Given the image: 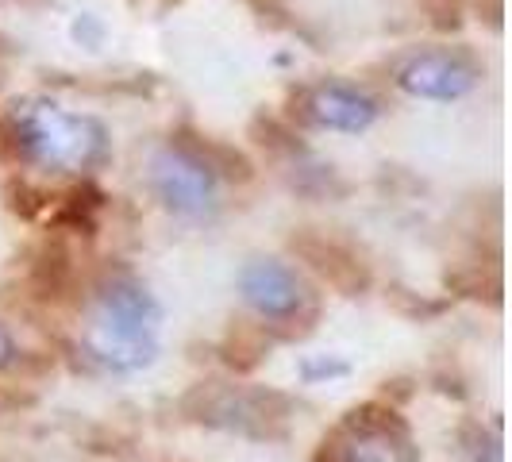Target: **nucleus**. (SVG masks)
Masks as SVG:
<instances>
[{"mask_svg": "<svg viewBox=\"0 0 512 462\" xmlns=\"http://www.w3.org/2000/svg\"><path fill=\"white\" fill-rule=\"evenodd\" d=\"M162 308L135 278L104 282L97 297V316L89 324V351L112 370H139L154 359V324Z\"/></svg>", "mask_w": 512, "mask_h": 462, "instance_id": "1", "label": "nucleus"}, {"mask_svg": "<svg viewBox=\"0 0 512 462\" xmlns=\"http://www.w3.org/2000/svg\"><path fill=\"white\" fill-rule=\"evenodd\" d=\"M0 143L24 162H43L58 170H81L104 151V135L93 120L70 116L54 104H35V108H16L4 128Z\"/></svg>", "mask_w": 512, "mask_h": 462, "instance_id": "2", "label": "nucleus"}, {"mask_svg": "<svg viewBox=\"0 0 512 462\" xmlns=\"http://www.w3.org/2000/svg\"><path fill=\"white\" fill-rule=\"evenodd\" d=\"M185 412L208 428H224L239 436L270 439L282 436L289 420V397L274 389H239V385L208 382L185 397Z\"/></svg>", "mask_w": 512, "mask_h": 462, "instance_id": "3", "label": "nucleus"}, {"mask_svg": "<svg viewBox=\"0 0 512 462\" xmlns=\"http://www.w3.org/2000/svg\"><path fill=\"white\" fill-rule=\"evenodd\" d=\"M324 455L335 462H416V447L409 424L393 409L370 401L343 420L335 443H324Z\"/></svg>", "mask_w": 512, "mask_h": 462, "instance_id": "4", "label": "nucleus"}, {"mask_svg": "<svg viewBox=\"0 0 512 462\" xmlns=\"http://www.w3.org/2000/svg\"><path fill=\"white\" fill-rule=\"evenodd\" d=\"M151 185L158 201L178 212V216H193L201 220L216 205V178L208 174L201 162H193L189 154H181L174 143L154 151L151 158Z\"/></svg>", "mask_w": 512, "mask_h": 462, "instance_id": "5", "label": "nucleus"}, {"mask_svg": "<svg viewBox=\"0 0 512 462\" xmlns=\"http://www.w3.org/2000/svg\"><path fill=\"white\" fill-rule=\"evenodd\" d=\"M478 77L482 74L470 58L451 51H428L409 58L397 70V85L420 101H459L478 85Z\"/></svg>", "mask_w": 512, "mask_h": 462, "instance_id": "6", "label": "nucleus"}, {"mask_svg": "<svg viewBox=\"0 0 512 462\" xmlns=\"http://www.w3.org/2000/svg\"><path fill=\"white\" fill-rule=\"evenodd\" d=\"M289 247H293V255L301 258V262H308L332 289L347 293V297H355V293H362L370 285V266L362 262V255L355 247H347L335 235L305 228L289 239Z\"/></svg>", "mask_w": 512, "mask_h": 462, "instance_id": "7", "label": "nucleus"}, {"mask_svg": "<svg viewBox=\"0 0 512 462\" xmlns=\"http://www.w3.org/2000/svg\"><path fill=\"white\" fill-rule=\"evenodd\" d=\"M239 293L266 320H289V316H297L301 305H305V285H301V278L285 262H274V258L247 262L243 274H239Z\"/></svg>", "mask_w": 512, "mask_h": 462, "instance_id": "8", "label": "nucleus"}, {"mask_svg": "<svg viewBox=\"0 0 512 462\" xmlns=\"http://www.w3.org/2000/svg\"><path fill=\"white\" fill-rule=\"evenodd\" d=\"M301 120L316 124V128L359 135L378 120V104L366 93H359L355 85L328 81V85H316V89L301 93Z\"/></svg>", "mask_w": 512, "mask_h": 462, "instance_id": "9", "label": "nucleus"}, {"mask_svg": "<svg viewBox=\"0 0 512 462\" xmlns=\"http://www.w3.org/2000/svg\"><path fill=\"white\" fill-rule=\"evenodd\" d=\"M174 147H178L181 154H189L193 162H201L212 178L235 181V185H243V181L255 178L251 158H247L243 151H235L231 143L212 139V135H201V131H193V128H181V131H174Z\"/></svg>", "mask_w": 512, "mask_h": 462, "instance_id": "10", "label": "nucleus"}, {"mask_svg": "<svg viewBox=\"0 0 512 462\" xmlns=\"http://www.w3.org/2000/svg\"><path fill=\"white\" fill-rule=\"evenodd\" d=\"M104 205V193L97 185L81 181L74 193H66V201L54 208L51 224L62 231H81V235H97V208Z\"/></svg>", "mask_w": 512, "mask_h": 462, "instance_id": "11", "label": "nucleus"}, {"mask_svg": "<svg viewBox=\"0 0 512 462\" xmlns=\"http://www.w3.org/2000/svg\"><path fill=\"white\" fill-rule=\"evenodd\" d=\"M74 285V266H70V255L62 247H43L35 266H31V289L35 297L43 301H62Z\"/></svg>", "mask_w": 512, "mask_h": 462, "instance_id": "12", "label": "nucleus"}, {"mask_svg": "<svg viewBox=\"0 0 512 462\" xmlns=\"http://www.w3.org/2000/svg\"><path fill=\"white\" fill-rule=\"evenodd\" d=\"M224 362L235 370H255L262 355H266V335L251 328V324H231L228 339H224Z\"/></svg>", "mask_w": 512, "mask_h": 462, "instance_id": "13", "label": "nucleus"}, {"mask_svg": "<svg viewBox=\"0 0 512 462\" xmlns=\"http://www.w3.org/2000/svg\"><path fill=\"white\" fill-rule=\"evenodd\" d=\"M47 205H51V197H47L43 189H35V185H27V181H12V185H8V208H12L20 220H39Z\"/></svg>", "mask_w": 512, "mask_h": 462, "instance_id": "14", "label": "nucleus"}, {"mask_svg": "<svg viewBox=\"0 0 512 462\" xmlns=\"http://www.w3.org/2000/svg\"><path fill=\"white\" fill-rule=\"evenodd\" d=\"M424 8H428V16H432V24L439 31H455L462 24V8L459 0H424Z\"/></svg>", "mask_w": 512, "mask_h": 462, "instance_id": "15", "label": "nucleus"}, {"mask_svg": "<svg viewBox=\"0 0 512 462\" xmlns=\"http://www.w3.org/2000/svg\"><path fill=\"white\" fill-rule=\"evenodd\" d=\"M347 370H351V366H347V362H339V359L305 362V366H301V378H305V382H316V378H343Z\"/></svg>", "mask_w": 512, "mask_h": 462, "instance_id": "16", "label": "nucleus"}, {"mask_svg": "<svg viewBox=\"0 0 512 462\" xmlns=\"http://www.w3.org/2000/svg\"><path fill=\"white\" fill-rule=\"evenodd\" d=\"M251 8H255L262 20H270V24H285V0H247Z\"/></svg>", "mask_w": 512, "mask_h": 462, "instance_id": "17", "label": "nucleus"}, {"mask_svg": "<svg viewBox=\"0 0 512 462\" xmlns=\"http://www.w3.org/2000/svg\"><path fill=\"white\" fill-rule=\"evenodd\" d=\"M12 362H16V339L4 332V324H0V370L12 366Z\"/></svg>", "mask_w": 512, "mask_h": 462, "instance_id": "18", "label": "nucleus"}, {"mask_svg": "<svg viewBox=\"0 0 512 462\" xmlns=\"http://www.w3.org/2000/svg\"><path fill=\"white\" fill-rule=\"evenodd\" d=\"M162 4H178V0H162Z\"/></svg>", "mask_w": 512, "mask_h": 462, "instance_id": "19", "label": "nucleus"}]
</instances>
